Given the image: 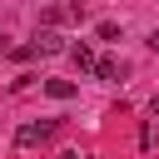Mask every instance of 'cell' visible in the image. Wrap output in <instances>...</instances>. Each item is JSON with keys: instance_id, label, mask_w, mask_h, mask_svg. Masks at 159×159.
I'll list each match as a JSON object with an SVG mask.
<instances>
[{"instance_id": "4", "label": "cell", "mask_w": 159, "mask_h": 159, "mask_svg": "<svg viewBox=\"0 0 159 159\" xmlns=\"http://www.w3.org/2000/svg\"><path fill=\"white\" fill-rule=\"evenodd\" d=\"M45 94L50 99H75V80H45Z\"/></svg>"}, {"instance_id": "8", "label": "cell", "mask_w": 159, "mask_h": 159, "mask_svg": "<svg viewBox=\"0 0 159 159\" xmlns=\"http://www.w3.org/2000/svg\"><path fill=\"white\" fill-rule=\"evenodd\" d=\"M55 159H80V149H60V154H55Z\"/></svg>"}, {"instance_id": "1", "label": "cell", "mask_w": 159, "mask_h": 159, "mask_svg": "<svg viewBox=\"0 0 159 159\" xmlns=\"http://www.w3.org/2000/svg\"><path fill=\"white\" fill-rule=\"evenodd\" d=\"M50 134H55V119H30V124H20V129H15V144H20V149H30V144H45Z\"/></svg>"}, {"instance_id": "5", "label": "cell", "mask_w": 159, "mask_h": 159, "mask_svg": "<svg viewBox=\"0 0 159 159\" xmlns=\"http://www.w3.org/2000/svg\"><path fill=\"white\" fill-rule=\"evenodd\" d=\"M94 75H99V80H119V60H109V55H94Z\"/></svg>"}, {"instance_id": "6", "label": "cell", "mask_w": 159, "mask_h": 159, "mask_svg": "<svg viewBox=\"0 0 159 159\" xmlns=\"http://www.w3.org/2000/svg\"><path fill=\"white\" fill-rule=\"evenodd\" d=\"M154 144H159V129H154V119H144V124H139V149L149 154Z\"/></svg>"}, {"instance_id": "7", "label": "cell", "mask_w": 159, "mask_h": 159, "mask_svg": "<svg viewBox=\"0 0 159 159\" xmlns=\"http://www.w3.org/2000/svg\"><path fill=\"white\" fill-rule=\"evenodd\" d=\"M94 35H99V40H119V25H114V20H99Z\"/></svg>"}, {"instance_id": "2", "label": "cell", "mask_w": 159, "mask_h": 159, "mask_svg": "<svg viewBox=\"0 0 159 159\" xmlns=\"http://www.w3.org/2000/svg\"><path fill=\"white\" fill-rule=\"evenodd\" d=\"M65 50H70V40H65L60 30H40L35 45H30V55H65Z\"/></svg>"}, {"instance_id": "9", "label": "cell", "mask_w": 159, "mask_h": 159, "mask_svg": "<svg viewBox=\"0 0 159 159\" xmlns=\"http://www.w3.org/2000/svg\"><path fill=\"white\" fill-rule=\"evenodd\" d=\"M149 114H154V119H159V94H154V99H149Z\"/></svg>"}, {"instance_id": "10", "label": "cell", "mask_w": 159, "mask_h": 159, "mask_svg": "<svg viewBox=\"0 0 159 159\" xmlns=\"http://www.w3.org/2000/svg\"><path fill=\"white\" fill-rule=\"evenodd\" d=\"M149 50H154V55H159V30H154V35H149Z\"/></svg>"}, {"instance_id": "11", "label": "cell", "mask_w": 159, "mask_h": 159, "mask_svg": "<svg viewBox=\"0 0 159 159\" xmlns=\"http://www.w3.org/2000/svg\"><path fill=\"white\" fill-rule=\"evenodd\" d=\"M5 50H10V40H5V35H0V55H5Z\"/></svg>"}, {"instance_id": "3", "label": "cell", "mask_w": 159, "mask_h": 159, "mask_svg": "<svg viewBox=\"0 0 159 159\" xmlns=\"http://www.w3.org/2000/svg\"><path fill=\"white\" fill-rule=\"evenodd\" d=\"M65 55H70V60H75V65H80V70H94V50H89V45H84V40H80V45H70V50H65Z\"/></svg>"}]
</instances>
